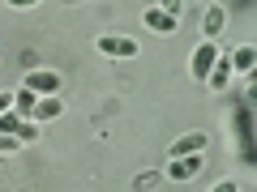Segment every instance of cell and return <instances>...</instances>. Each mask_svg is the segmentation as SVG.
<instances>
[{"mask_svg":"<svg viewBox=\"0 0 257 192\" xmlns=\"http://www.w3.org/2000/svg\"><path fill=\"white\" fill-rule=\"evenodd\" d=\"M94 47H99L103 56H111V60H133V56H138V43L128 34H99Z\"/></svg>","mask_w":257,"mask_h":192,"instance_id":"obj_1","label":"cell"},{"mask_svg":"<svg viewBox=\"0 0 257 192\" xmlns=\"http://www.w3.org/2000/svg\"><path fill=\"white\" fill-rule=\"evenodd\" d=\"M214 56H219V43H202L197 52L189 56V77H197V82H206V73H210V64H214Z\"/></svg>","mask_w":257,"mask_h":192,"instance_id":"obj_2","label":"cell"},{"mask_svg":"<svg viewBox=\"0 0 257 192\" xmlns=\"http://www.w3.org/2000/svg\"><path fill=\"white\" fill-rule=\"evenodd\" d=\"M142 22H146V30H155V34H172V30L180 26V18H172V13H163L159 4H150V9L142 13Z\"/></svg>","mask_w":257,"mask_h":192,"instance_id":"obj_3","label":"cell"},{"mask_svg":"<svg viewBox=\"0 0 257 192\" xmlns=\"http://www.w3.org/2000/svg\"><path fill=\"white\" fill-rule=\"evenodd\" d=\"M223 30H227V9H223V4H206V13H202V34H206V38H219Z\"/></svg>","mask_w":257,"mask_h":192,"instance_id":"obj_4","label":"cell"},{"mask_svg":"<svg viewBox=\"0 0 257 192\" xmlns=\"http://www.w3.org/2000/svg\"><path fill=\"white\" fill-rule=\"evenodd\" d=\"M26 90H35V94H56V90H60V73H56V68H35V73L26 77Z\"/></svg>","mask_w":257,"mask_h":192,"instance_id":"obj_5","label":"cell"},{"mask_svg":"<svg viewBox=\"0 0 257 192\" xmlns=\"http://www.w3.org/2000/svg\"><path fill=\"white\" fill-rule=\"evenodd\" d=\"M206 150V132H184L167 146V158H180V154H202Z\"/></svg>","mask_w":257,"mask_h":192,"instance_id":"obj_6","label":"cell"},{"mask_svg":"<svg viewBox=\"0 0 257 192\" xmlns=\"http://www.w3.org/2000/svg\"><path fill=\"white\" fill-rule=\"evenodd\" d=\"M197 171H202V154H180V158L167 162V175L172 180H193Z\"/></svg>","mask_w":257,"mask_h":192,"instance_id":"obj_7","label":"cell"},{"mask_svg":"<svg viewBox=\"0 0 257 192\" xmlns=\"http://www.w3.org/2000/svg\"><path fill=\"white\" fill-rule=\"evenodd\" d=\"M231 82V60L227 56H214V64H210V73H206V86H210V90H223V86Z\"/></svg>","mask_w":257,"mask_h":192,"instance_id":"obj_8","label":"cell"},{"mask_svg":"<svg viewBox=\"0 0 257 192\" xmlns=\"http://www.w3.org/2000/svg\"><path fill=\"white\" fill-rule=\"evenodd\" d=\"M60 98H56V94H39L35 98V107H30V120H39V124H43V120H56L60 116Z\"/></svg>","mask_w":257,"mask_h":192,"instance_id":"obj_9","label":"cell"},{"mask_svg":"<svg viewBox=\"0 0 257 192\" xmlns=\"http://www.w3.org/2000/svg\"><path fill=\"white\" fill-rule=\"evenodd\" d=\"M227 60H231V73H244V77H248V73H253V64H257V52L244 43V47H236Z\"/></svg>","mask_w":257,"mask_h":192,"instance_id":"obj_10","label":"cell"},{"mask_svg":"<svg viewBox=\"0 0 257 192\" xmlns=\"http://www.w3.org/2000/svg\"><path fill=\"white\" fill-rule=\"evenodd\" d=\"M35 98H39V94H35V90H26V86H22V90L13 94V111H18V116H30V107H35Z\"/></svg>","mask_w":257,"mask_h":192,"instance_id":"obj_11","label":"cell"},{"mask_svg":"<svg viewBox=\"0 0 257 192\" xmlns=\"http://www.w3.org/2000/svg\"><path fill=\"white\" fill-rule=\"evenodd\" d=\"M35 137H39V120L22 116V124H18V141H22V146H35Z\"/></svg>","mask_w":257,"mask_h":192,"instance_id":"obj_12","label":"cell"},{"mask_svg":"<svg viewBox=\"0 0 257 192\" xmlns=\"http://www.w3.org/2000/svg\"><path fill=\"white\" fill-rule=\"evenodd\" d=\"M159 184H163V175H159V171H142L138 180H133V188H138V192H146V188H159Z\"/></svg>","mask_w":257,"mask_h":192,"instance_id":"obj_13","label":"cell"},{"mask_svg":"<svg viewBox=\"0 0 257 192\" xmlns=\"http://www.w3.org/2000/svg\"><path fill=\"white\" fill-rule=\"evenodd\" d=\"M13 150H22V141L13 132H0V154H13Z\"/></svg>","mask_w":257,"mask_h":192,"instance_id":"obj_14","label":"cell"},{"mask_svg":"<svg viewBox=\"0 0 257 192\" xmlns=\"http://www.w3.org/2000/svg\"><path fill=\"white\" fill-rule=\"evenodd\" d=\"M236 132H240V146L248 150V111H240V120H236Z\"/></svg>","mask_w":257,"mask_h":192,"instance_id":"obj_15","label":"cell"},{"mask_svg":"<svg viewBox=\"0 0 257 192\" xmlns=\"http://www.w3.org/2000/svg\"><path fill=\"white\" fill-rule=\"evenodd\" d=\"M159 9L172 13V18H180V13H184V0H159Z\"/></svg>","mask_w":257,"mask_h":192,"instance_id":"obj_16","label":"cell"},{"mask_svg":"<svg viewBox=\"0 0 257 192\" xmlns=\"http://www.w3.org/2000/svg\"><path fill=\"white\" fill-rule=\"evenodd\" d=\"M13 107V90H0V111H9Z\"/></svg>","mask_w":257,"mask_h":192,"instance_id":"obj_17","label":"cell"},{"mask_svg":"<svg viewBox=\"0 0 257 192\" xmlns=\"http://www.w3.org/2000/svg\"><path fill=\"white\" fill-rule=\"evenodd\" d=\"M9 4H13V9H35L39 0H9Z\"/></svg>","mask_w":257,"mask_h":192,"instance_id":"obj_18","label":"cell"}]
</instances>
